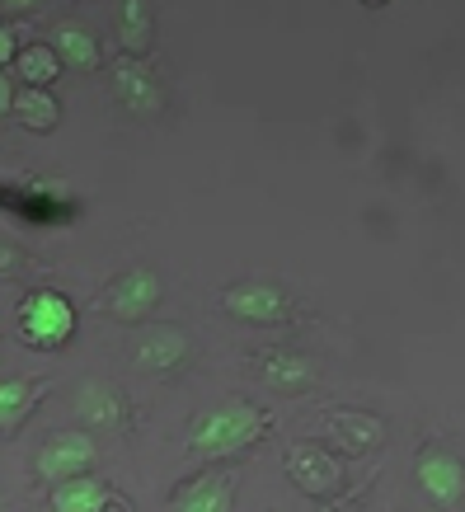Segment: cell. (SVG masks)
<instances>
[{
    "label": "cell",
    "mask_w": 465,
    "mask_h": 512,
    "mask_svg": "<svg viewBox=\"0 0 465 512\" xmlns=\"http://www.w3.org/2000/svg\"><path fill=\"white\" fill-rule=\"evenodd\" d=\"M221 311L235 315V320H245V325H278L292 315L287 306V296L278 287H268V282H240V287H226L221 292Z\"/></svg>",
    "instance_id": "5"
},
{
    "label": "cell",
    "mask_w": 465,
    "mask_h": 512,
    "mask_svg": "<svg viewBox=\"0 0 465 512\" xmlns=\"http://www.w3.org/2000/svg\"><path fill=\"white\" fill-rule=\"evenodd\" d=\"M184 353H188V339L179 334V329H151V334H146V343L137 348V357L151 367V372H170Z\"/></svg>",
    "instance_id": "14"
},
{
    "label": "cell",
    "mask_w": 465,
    "mask_h": 512,
    "mask_svg": "<svg viewBox=\"0 0 465 512\" xmlns=\"http://www.w3.org/2000/svg\"><path fill=\"white\" fill-rule=\"evenodd\" d=\"M287 475H292V484L296 489H306V494H334L343 484V466L334 461V451H325V447H315V442H301V447H292L287 451Z\"/></svg>",
    "instance_id": "6"
},
{
    "label": "cell",
    "mask_w": 465,
    "mask_h": 512,
    "mask_svg": "<svg viewBox=\"0 0 465 512\" xmlns=\"http://www.w3.org/2000/svg\"><path fill=\"white\" fill-rule=\"evenodd\" d=\"M264 381L278 390H306L310 381H315V372H310L306 357H292V353H273L264 357Z\"/></svg>",
    "instance_id": "17"
},
{
    "label": "cell",
    "mask_w": 465,
    "mask_h": 512,
    "mask_svg": "<svg viewBox=\"0 0 465 512\" xmlns=\"http://www.w3.org/2000/svg\"><path fill=\"white\" fill-rule=\"evenodd\" d=\"M15 71L24 76V85L47 90L52 80L62 76V57H57L52 47H24V52H15Z\"/></svg>",
    "instance_id": "16"
},
{
    "label": "cell",
    "mask_w": 465,
    "mask_h": 512,
    "mask_svg": "<svg viewBox=\"0 0 465 512\" xmlns=\"http://www.w3.org/2000/svg\"><path fill=\"white\" fill-rule=\"evenodd\" d=\"M362 5H386V0H362Z\"/></svg>",
    "instance_id": "23"
},
{
    "label": "cell",
    "mask_w": 465,
    "mask_h": 512,
    "mask_svg": "<svg viewBox=\"0 0 465 512\" xmlns=\"http://www.w3.org/2000/svg\"><path fill=\"white\" fill-rule=\"evenodd\" d=\"M264 428H268V419L254 409V404L226 400V404H217V409H207V414L193 423L188 447H193V456H202V461H221V456L245 451Z\"/></svg>",
    "instance_id": "1"
},
{
    "label": "cell",
    "mask_w": 465,
    "mask_h": 512,
    "mask_svg": "<svg viewBox=\"0 0 465 512\" xmlns=\"http://www.w3.org/2000/svg\"><path fill=\"white\" fill-rule=\"evenodd\" d=\"M94 456H99V447H94L90 433L62 428V433H52L43 447H38V475H43L47 484L76 480V475H85V470L94 466Z\"/></svg>",
    "instance_id": "3"
},
{
    "label": "cell",
    "mask_w": 465,
    "mask_h": 512,
    "mask_svg": "<svg viewBox=\"0 0 465 512\" xmlns=\"http://www.w3.org/2000/svg\"><path fill=\"white\" fill-rule=\"evenodd\" d=\"M52 52L62 57V66H71V71H94L99 66V38H94L85 24H57V38H52Z\"/></svg>",
    "instance_id": "10"
},
{
    "label": "cell",
    "mask_w": 465,
    "mask_h": 512,
    "mask_svg": "<svg viewBox=\"0 0 465 512\" xmlns=\"http://www.w3.org/2000/svg\"><path fill=\"white\" fill-rule=\"evenodd\" d=\"M38 395H43V390L29 386V381L0 376V433H10V428H19V423L29 419V409Z\"/></svg>",
    "instance_id": "12"
},
{
    "label": "cell",
    "mask_w": 465,
    "mask_h": 512,
    "mask_svg": "<svg viewBox=\"0 0 465 512\" xmlns=\"http://www.w3.org/2000/svg\"><path fill=\"white\" fill-rule=\"evenodd\" d=\"M320 512H334V508H320Z\"/></svg>",
    "instance_id": "24"
},
{
    "label": "cell",
    "mask_w": 465,
    "mask_h": 512,
    "mask_svg": "<svg viewBox=\"0 0 465 512\" xmlns=\"http://www.w3.org/2000/svg\"><path fill=\"white\" fill-rule=\"evenodd\" d=\"M155 301H160V278L151 268H132L109 287V311L118 320H146L155 311Z\"/></svg>",
    "instance_id": "7"
},
{
    "label": "cell",
    "mask_w": 465,
    "mask_h": 512,
    "mask_svg": "<svg viewBox=\"0 0 465 512\" xmlns=\"http://www.w3.org/2000/svg\"><path fill=\"white\" fill-rule=\"evenodd\" d=\"M0 508H5V503H0Z\"/></svg>",
    "instance_id": "25"
},
{
    "label": "cell",
    "mask_w": 465,
    "mask_h": 512,
    "mask_svg": "<svg viewBox=\"0 0 465 512\" xmlns=\"http://www.w3.org/2000/svg\"><path fill=\"white\" fill-rule=\"evenodd\" d=\"M113 80H118V94H123V104L132 113H160L165 94H160V85L151 80L146 66H137L132 57H123V62L113 66Z\"/></svg>",
    "instance_id": "9"
},
{
    "label": "cell",
    "mask_w": 465,
    "mask_h": 512,
    "mask_svg": "<svg viewBox=\"0 0 465 512\" xmlns=\"http://www.w3.org/2000/svg\"><path fill=\"white\" fill-rule=\"evenodd\" d=\"M19 334H24V343L43 348V353L66 348L71 334H76V306H71L62 292L24 296V306H19Z\"/></svg>",
    "instance_id": "2"
},
{
    "label": "cell",
    "mask_w": 465,
    "mask_h": 512,
    "mask_svg": "<svg viewBox=\"0 0 465 512\" xmlns=\"http://www.w3.org/2000/svg\"><path fill=\"white\" fill-rule=\"evenodd\" d=\"M231 508H235V475H226V470H207L198 480H188L170 503V512H231Z\"/></svg>",
    "instance_id": "8"
},
{
    "label": "cell",
    "mask_w": 465,
    "mask_h": 512,
    "mask_svg": "<svg viewBox=\"0 0 465 512\" xmlns=\"http://www.w3.org/2000/svg\"><path fill=\"white\" fill-rule=\"evenodd\" d=\"M414 480L437 508H456L465 498V461L451 447H428L419 451V466H414Z\"/></svg>",
    "instance_id": "4"
},
{
    "label": "cell",
    "mask_w": 465,
    "mask_h": 512,
    "mask_svg": "<svg viewBox=\"0 0 465 512\" xmlns=\"http://www.w3.org/2000/svg\"><path fill=\"white\" fill-rule=\"evenodd\" d=\"M85 404H90V409H85V414H90V419H118V409H113V400H104V395H85Z\"/></svg>",
    "instance_id": "19"
},
{
    "label": "cell",
    "mask_w": 465,
    "mask_h": 512,
    "mask_svg": "<svg viewBox=\"0 0 465 512\" xmlns=\"http://www.w3.org/2000/svg\"><path fill=\"white\" fill-rule=\"evenodd\" d=\"M325 433L334 437V442H343V451H367L381 442V423L362 419V414H334V419L325 423Z\"/></svg>",
    "instance_id": "15"
},
{
    "label": "cell",
    "mask_w": 465,
    "mask_h": 512,
    "mask_svg": "<svg viewBox=\"0 0 465 512\" xmlns=\"http://www.w3.org/2000/svg\"><path fill=\"white\" fill-rule=\"evenodd\" d=\"M123 47L127 52H146L151 47V10L146 0H123Z\"/></svg>",
    "instance_id": "18"
},
{
    "label": "cell",
    "mask_w": 465,
    "mask_h": 512,
    "mask_svg": "<svg viewBox=\"0 0 465 512\" xmlns=\"http://www.w3.org/2000/svg\"><path fill=\"white\" fill-rule=\"evenodd\" d=\"M5 5H10V10H33L38 0H5Z\"/></svg>",
    "instance_id": "22"
},
{
    "label": "cell",
    "mask_w": 465,
    "mask_h": 512,
    "mask_svg": "<svg viewBox=\"0 0 465 512\" xmlns=\"http://www.w3.org/2000/svg\"><path fill=\"white\" fill-rule=\"evenodd\" d=\"M10 113H19V123L29 127V132H52V127L62 123V109H57V99L47 90H24V94H15V109Z\"/></svg>",
    "instance_id": "13"
},
{
    "label": "cell",
    "mask_w": 465,
    "mask_h": 512,
    "mask_svg": "<svg viewBox=\"0 0 465 512\" xmlns=\"http://www.w3.org/2000/svg\"><path fill=\"white\" fill-rule=\"evenodd\" d=\"M15 109V90H10V80L0 76V113H10Z\"/></svg>",
    "instance_id": "21"
},
{
    "label": "cell",
    "mask_w": 465,
    "mask_h": 512,
    "mask_svg": "<svg viewBox=\"0 0 465 512\" xmlns=\"http://www.w3.org/2000/svg\"><path fill=\"white\" fill-rule=\"evenodd\" d=\"M15 52H19V47H15V33H10V29H0V66H5V62H15Z\"/></svg>",
    "instance_id": "20"
},
{
    "label": "cell",
    "mask_w": 465,
    "mask_h": 512,
    "mask_svg": "<svg viewBox=\"0 0 465 512\" xmlns=\"http://www.w3.org/2000/svg\"><path fill=\"white\" fill-rule=\"evenodd\" d=\"M109 508V489L104 480L76 475V480L52 484V512H104Z\"/></svg>",
    "instance_id": "11"
}]
</instances>
